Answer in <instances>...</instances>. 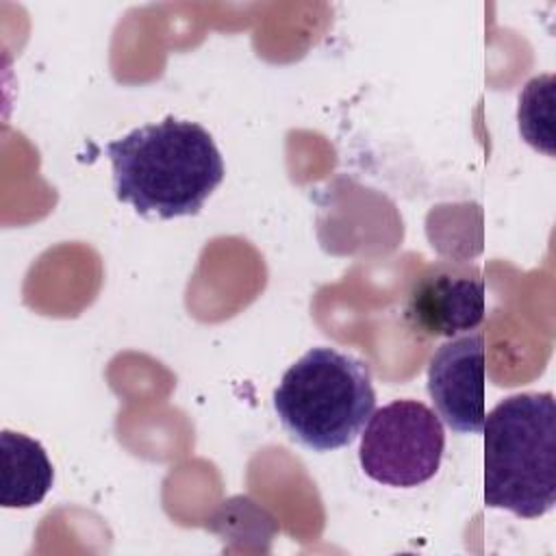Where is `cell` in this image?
Here are the masks:
<instances>
[{"mask_svg":"<svg viewBox=\"0 0 556 556\" xmlns=\"http://www.w3.org/2000/svg\"><path fill=\"white\" fill-rule=\"evenodd\" d=\"M113 191L139 215H195L224 180V159L211 132L174 115L106 143Z\"/></svg>","mask_w":556,"mask_h":556,"instance_id":"cell-1","label":"cell"},{"mask_svg":"<svg viewBox=\"0 0 556 556\" xmlns=\"http://www.w3.org/2000/svg\"><path fill=\"white\" fill-rule=\"evenodd\" d=\"M484 504L536 519L556 504V402L517 393L484 415Z\"/></svg>","mask_w":556,"mask_h":556,"instance_id":"cell-2","label":"cell"},{"mask_svg":"<svg viewBox=\"0 0 556 556\" xmlns=\"http://www.w3.org/2000/svg\"><path fill=\"white\" fill-rule=\"evenodd\" d=\"M374 408L369 365L326 345L304 352L274 391V410L282 428L313 452L350 445Z\"/></svg>","mask_w":556,"mask_h":556,"instance_id":"cell-3","label":"cell"},{"mask_svg":"<svg viewBox=\"0 0 556 556\" xmlns=\"http://www.w3.org/2000/svg\"><path fill=\"white\" fill-rule=\"evenodd\" d=\"M445 430L439 415L417 400H393L374 410L361 434L358 463L371 480L410 489L439 471Z\"/></svg>","mask_w":556,"mask_h":556,"instance_id":"cell-4","label":"cell"},{"mask_svg":"<svg viewBox=\"0 0 556 556\" xmlns=\"http://www.w3.org/2000/svg\"><path fill=\"white\" fill-rule=\"evenodd\" d=\"M486 313L482 271L471 263L439 261L410 287L404 319L426 337L452 339L476 330Z\"/></svg>","mask_w":556,"mask_h":556,"instance_id":"cell-5","label":"cell"},{"mask_svg":"<svg viewBox=\"0 0 556 556\" xmlns=\"http://www.w3.org/2000/svg\"><path fill=\"white\" fill-rule=\"evenodd\" d=\"M484 334L452 337L428 363V395L447 428L478 434L484 426Z\"/></svg>","mask_w":556,"mask_h":556,"instance_id":"cell-6","label":"cell"},{"mask_svg":"<svg viewBox=\"0 0 556 556\" xmlns=\"http://www.w3.org/2000/svg\"><path fill=\"white\" fill-rule=\"evenodd\" d=\"M0 450V504L4 508H30L39 504L54 482V469L43 445L22 432L2 430Z\"/></svg>","mask_w":556,"mask_h":556,"instance_id":"cell-7","label":"cell"}]
</instances>
